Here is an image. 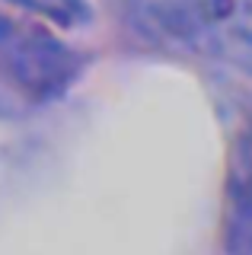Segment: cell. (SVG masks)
Masks as SVG:
<instances>
[{
	"label": "cell",
	"instance_id": "obj_2",
	"mask_svg": "<svg viewBox=\"0 0 252 255\" xmlns=\"http://www.w3.org/2000/svg\"><path fill=\"white\" fill-rule=\"evenodd\" d=\"M3 58L10 74L32 93H54L67 83L74 61L61 45L48 38H29V35H10V29L0 35Z\"/></svg>",
	"mask_w": 252,
	"mask_h": 255
},
{
	"label": "cell",
	"instance_id": "obj_5",
	"mask_svg": "<svg viewBox=\"0 0 252 255\" xmlns=\"http://www.w3.org/2000/svg\"><path fill=\"white\" fill-rule=\"evenodd\" d=\"M6 29H10V26H6V19H3V16H0V35H3Z\"/></svg>",
	"mask_w": 252,
	"mask_h": 255
},
{
	"label": "cell",
	"instance_id": "obj_3",
	"mask_svg": "<svg viewBox=\"0 0 252 255\" xmlns=\"http://www.w3.org/2000/svg\"><path fill=\"white\" fill-rule=\"evenodd\" d=\"M227 252L252 255V115L236 137L227 182Z\"/></svg>",
	"mask_w": 252,
	"mask_h": 255
},
{
	"label": "cell",
	"instance_id": "obj_4",
	"mask_svg": "<svg viewBox=\"0 0 252 255\" xmlns=\"http://www.w3.org/2000/svg\"><path fill=\"white\" fill-rule=\"evenodd\" d=\"M198 45L227 67L252 77V0H233Z\"/></svg>",
	"mask_w": 252,
	"mask_h": 255
},
{
	"label": "cell",
	"instance_id": "obj_1",
	"mask_svg": "<svg viewBox=\"0 0 252 255\" xmlns=\"http://www.w3.org/2000/svg\"><path fill=\"white\" fill-rule=\"evenodd\" d=\"M125 19L156 42H201L233 0H118Z\"/></svg>",
	"mask_w": 252,
	"mask_h": 255
}]
</instances>
